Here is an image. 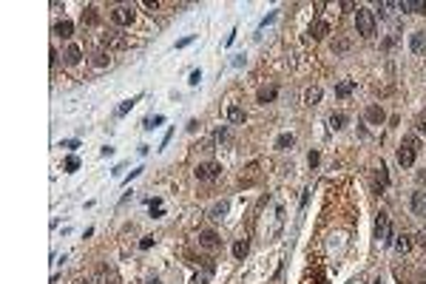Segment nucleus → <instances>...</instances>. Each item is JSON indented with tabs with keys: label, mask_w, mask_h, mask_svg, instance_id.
Masks as SVG:
<instances>
[{
	"label": "nucleus",
	"mask_w": 426,
	"mask_h": 284,
	"mask_svg": "<svg viewBox=\"0 0 426 284\" xmlns=\"http://www.w3.org/2000/svg\"><path fill=\"white\" fill-rule=\"evenodd\" d=\"M355 29L361 37H375V32H378V26H375V14L369 9H358L355 11Z\"/></svg>",
	"instance_id": "f257e3e1"
},
{
	"label": "nucleus",
	"mask_w": 426,
	"mask_h": 284,
	"mask_svg": "<svg viewBox=\"0 0 426 284\" xmlns=\"http://www.w3.org/2000/svg\"><path fill=\"white\" fill-rule=\"evenodd\" d=\"M415 157H418V136H403L401 148H398V162L403 168H409L415 162Z\"/></svg>",
	"instance_id": "f03ea898"
},
{
	"label": "nucleus",
	"mask_w": 426,
	"mask_h": 284,
	"mask_svg": "<svg viewBox=\"0 0 426 284\" xmlns=\"http://www.w3.org/2000/svg\"><path fill=\"white\" fill-rule=\"evenodd\" d=\"M375 239L381 244H392V225H389V216L387 213H378V222H375Z\"/></svg>",
	"instance_id": "7ed1b4c3"
},
{
	"label": "nucleus",
	"mask_w": 426,
	"mask_h": 284,
	"mask_svg": "<svg viewBox=\"0 0 426 284\" xmlns=\"http://www.w3.org/2000/svg\"><path fill=\"white\" fill-rule=\"evenodd\" d=\"M134 17H137L134 6H116V9L111 11V20H114L116 26H131V23H134Z\"/></svg>",
	"instance_id": "20e7f679"
},
{
	"label": "nucleus",
	"mask_w": 426,
	"mask_h": 284,
	"mask_svg": "<svg viewBox=\"0 0 426 284\" xmlns=\"http://www.w3.org/2000/svg\"><path fill=\"white\" fill-rule=\"evenodd\" d=\"M194 173H196V179H205V182L216 179V176L222 173V165H216V162H199Z\"/></svg>",
	"instance_id": "39448f33"
},
{
	"label": "nucleus",
	"mask_w": 426,
	"mask_h": 284,
	"mask_svg": "<svg viewBox=\"0 0 426 284\" xmlns=\"http://www.w3.org/2000/svg\"><path fill=\"white\" fill-rule=\"evenodd\" d=\"M199 244H202L205 250H216L222 242H219V236H216L213 230H202V233H199Z\"/></svg>",
	"instance_id": "423d86ee"
},
{
	"label": "nucleus",
	"mask_w": 426,
	"mask_h": 284,
	"mask_svg": "<svg viewBox=\"0 0 426 284\" xmlns=\"http://www.w3.org/2000/svg\"><path fill=\"white\" fill-rule=\"evenodd\" d=\"M409 207H412L415 216H426V193H412V199H409Z\"/></svg>",
	"instance_id": "0eeeda50"
},
{
	"label": "nucleus",
	"mask_w": 426,
	"mask_h": 284,
	"mask_svg": "<svg viewBox=\"0 0 426 284\" xmlns=\"http://www.w3.org/2000/svg\"><path fill=\"white\" fill-rule=\"evenodd\" d=\"M398 9H401V11H412V14H424L426 3H424V0H401V3H398Z\"/></svg>",
	"instance_id": "6e6552de"
},
{
	"label": "nucleus",
	"mask_w": 426,
	"mask_h": 284,
	"mask_svg": "<svg viewBox=\"0 0 426 284\" xmlns=\"http://www.w3.org/2000/svg\"><path fill=\"white\" fill-rule=\"evenodd\" d=\"M330 34V23H324V20H315L310 26V37L312 40H321V37H327Z\"/></svg>",
	"instance_id": "1a4fd4ad"
},
{
	"label": "nucleus",
	"mask_w": 426,
	"mask_h": 284,
	"mask_svg": "<svg viewBox=\"0 0 426 284\" xmlns=\"http://www.w3.org/2000/svg\"><path fill=\"white\" fill-rule=\"evenodd\" d=\"M63 57H66V63H69V66H77V63H80V60H82V51H80V45H74V43H71L69 48H66V54H63Z\"/></svg>",
	"instance_id": "9d476101"
},
{
	"label": "nucleus",
	"mask_w": 426,
	"mask_h": 284,
	"mask_svg": "<svg viewBox=\"0 0 426 284\" xmlns=\"http://www.w3.org/2000/svg\"><path fill=\"white\" fill-rule=\"evenodd\" d=\"M71 32H74V23H71V20H60L57 26H54V34H57V37H63V40H69Z\"/></svg>",
	"instance_id": "9b49d317"
},
{
	"label": "nucleus",
	"mask_w": 426,
	"mask_h": 284,
	"mask_svg": "<svg viewBox=\"0 0 426 284\" xmlns=\"http://www.w3.org/2000/svg\"><path fill=\"white\" fill-rule=\"evenodd\" d=\"M412 51L415 54H424V48H426V32H415L412 34Z\"/></svg>",
	"instance_id": "f8f14e48"
},
{
	"label": "nucleus",
	"mask_w": 426,
	"mask_h": 284,
	"mask_svg": "<svg viewBox=\"0 0 426 284\" xmlns=\"http://www.w3.org/2000/svg\"><path fill=\"white\" fill-rule=\"evenodd\" d=\"M367 120L372 125H381V122H384V108H381V105H369V108H367Z\"/></svg>",
	"instance_id": "ddd939ff"
},
{
	"label": "nucleus",
	"mask_w": 426,
	"mask_h": 284,
	"mask_svg": "<svg viewBox=\"0 0 426 284\" xmlns=\"http://www.w3.org/2000/svg\"><path fill=\"white\" fill-rule=\"evenodd\" d=\"M213 270H216V264H213V261H207V264H205V273H196L194 284H207V282H210V276H213Z\"/></svg>",
	"instance_id": "4468645a"
},
{
	"label": "nucleus",
	"mask_w": 426,
	"mask_h": 284,
	"mask_svg": "<svg viewBox=\"0 0 426 284\" xmlns=\"http://www.w3.org/2000/svg\"><path fill=\"white\" fill-rule=\"evenodd\" d=\"M276 94H278V88H273V85H270V88H259V94H256V100H259L262 105H265V102H273V100H276Z\"/></svg>",
	"instance_id": "2eb2a0df"
},
{
	"label": "nucleus",
	"mask_w": 426,
	"mask_h": 284,
	"mask_svg": "<svg viewBox=\"0 0 426 284\" xmlns=\"http://www.w3.org/2000/svg\"><path fill=\"white\" fill-rule=\"evenodd\" d=\"M352 91H355V82H352V80H344V82L335 85V97H349Z\"/></svg>",
	"instance_id": "dca6fc26"
},
{
	"label": "nucleus",
	"mask_w": 426,
	"mask_h": 284,
	"mask_svg": "<svg viewBox=\"0 0 426 284\" xmlns=\"http://www.w3.org/2000/svg\"><path fill=\"white\" fill-rule=\"evenodd\" d=\"M228 120H231V122H236V125H242L244 122V108L231 105V108H228Z\"/></svg>",
	"instance_id": "f3484780"
},
{
	"label": "nucleus",
	"mask_w": 426,
	"mask_h": 284,
	"mask_svg": "<svg viewBox=\"0 0 426 284\" xmlns=\"http://www.w3.org/2000/svg\"><path fill=\"white\" fill-rule=\"evenodd\" d=\"M247 250H250V242H247V239H239V242L233 244V256H236V259H244Z\"/></svg>",
	"instance_id": "a211bd4d"
},
{
	"label": "nucleus",
	"mask_w": 426,
	"mask_h": 284,
	"mask_svg": "<svg viewBox=\"0 0 426 284\" xmlns=\"http://www.w3.org/2000/svg\"><path fill=\"white\" fill-rule=\"evenodd\" d=\"M347 120H349V117H347V114H341V111L333 114V117H330V128H333V131H341V128L347 125Z\"/></svg>",
	"instance_id": "6ab92c4d"
},
{
	"label": "nucleus",
	"mask_w": 426,
	"mask_h": 284,
	"mask_svg": "<svg viewBox=\"0 0 426 284\" xmlns=\"http://www.w3.org/2000/svg\"><path fill=\"white\" fill-rule=\"evenodd\" d=\"M293 142H296V136H293V134H281L276 139V148H278V151H287V148H293Z\"/></svg>",
	"instance_id": "aec40b11"
},
{
	"label": "nucleus",
	"mask_w": 426,
	"mask_h": 284,
	"mask_svg": "<svg viewBox=\"0 0 426 284\" xmlns=\"http://www.w3.org/2000/svg\"><path fill=\"white\" fill-rule=\"evenodd\" d=\"M318 100H321V88H307L304 91V102H307V105H315Z\"/></svg>",
	"instance_id": "412c9836"
},
{
	"label": "nucleus",
	"mask_w": 426,
	"mask_h": 284,
	"mask_svg": "<svg viewBox=\"0 0 426 284\" xmlns=\"http://www.w3.org/2000/svg\"><path fill=\"white\" fill-rule=\"evenodd\" d=\"M105 43L114 48H125V37H119V32H111V37H105Z\"/></svg>",
	"instance_id": "4be33fe9"
},
{
	"label": "nucleus",
	"mask_w": 426,
	"mask_h": 284,
	"mask_svg": "<svg viewBox=\"0 0 426 284\" xmlns=\"http://www.w3.org/2000/svg\"><path fill=\"white\" fill-rule=\"evenodd\" d=\"M228 207H231L228 202H216L213 207H210V216H213V219H222V216L228 213Z\"/></svg>",
	"instance_id": "5701e85b"
},
{
	"label": "nucleus",
	"mask_w": 426,
	"mask_h": 284,
	"mask_svg": "<svg viewBox=\"0 0 426 284\" xmlns=\"http://www.w3.org/2000/svg\"><path fill=\"white\" fill-rule=\"evenodd\" d=\"M409 247H412V239L406 236V233H403V236H398V242H395V250H398V253H406Z\"/></svg>",
	"instance_id": "b1692460"
},
{
	"label": "nucleus",
	"mask_w": 426,
	"mask_h": 284,
	"mask_svg": "<svg viewBox=\"0 0 426 284\" xmlns=\"http://www.w3.org/2000/svg\"><path fill=\"white\" fill-rule=\"evenodd\" d=\"M97 20H100V17H97V9H94V6H88V9L82 11V23H85V26H94Z\"/></svg>",
	"instance_id": "393cba45"
},
{
	"label": "nucleus",
	"mask_w": 426,
	"mask_h": 284,
	"mask_svg": "<svg viewBox=\"0 0 426 284\" xmlns=\"http://www.w3.org/2000/svg\"><path fill=\"white\" fill-rule=\"evenodd\" d=\"M137 100H139V97H134V100H125L122 105H119V108H116V117H125V114L131 111L134 105H137Z\"/></svg>",
	"instance_id": "a878e982"
},
{
	"label": "nucleus",
	"mask_w": 426,
	"mask_h": 284,
	"mask_svg": "<svg viewBox=\"0 0 426 284\" xmlns=\"http://www.w3.org/2000/svg\"><path fill=\"white\" fill-rule=\"evenodd\" d=\"M375 179H378V185H381V188H387V185H389V173H387V168H384V165L378 168V173H375Z\"/></svg>",
	"instance_id": "bb28decb"
},
{
	"label": "nucleus",
	"mask_w": 426,
	"mask_h": 284,
	"mask_svg": "<svg viewBox=\"0 0 426 284\" xmlns=\"http://www.w3.org/2000/svg\"><path fill=\"white\" fill-rule=\"evenodd\" d=\"M162 120H165V117H148V120L142 122V128H145V131H154L156 125H162Z\"/></svg>",
	"instance_id": "cd10ccee"
},
{
	"label": "nucleus",
	"mask_w": 426,
	"mask_h": 284,
	"mask_svg": "<svg viewBox=\"0 0 426 284\" xmlns=\"http://www.w3.org/2000/svg\"><path fill=\"white\" fill-rule=\"evenodd\" d=\"M395 6H398V3H387V0H384V3H378V11H381V17H389V14H392V9H395Z\"/></svg>",
	"instance_id": "c85d7f7f"
},
{
	"label": "nucleus",
	"mask_w": 426,
	"mask_h": 284,
	"mask_svg": "<svg viewBox=\"0 0 426 284\" xmlns=\"http://www.w3.org/2000/svg\"><path fill=\"white\" fill-rule=\"evenodd\" d=\"M94 66H97V68H105V66H108V54H105V51L94 54Z\"/></svg>",
	"instance_id": "c756f323"
},
{
	"label": "nucleus",
	"mask_w": 426,
	"mask_h": 284,
	"mask_svg": "<svg viewBox=\"0 0 426 284\" xmlns=\"http://www.w3.org/2000/svg\"><path fill=\"white\" fill-rule=\"evenodd\" d=\"M415 128H418L421 134H426V114H418V120H415Z\"/></svg>",
	"instance_id": "7c9ffc66"
},
{
	"label": "nucleus",
	"mask_w": 426,
	"mask_h": 284,
	"mask_svg": "<svg viewBox=\"0 0 426 284\" xmlns=\"http://www.w3.org/2000/svg\"><path fill=\"white\" fill-rule=\"evenodd\" d=\"M77 168H80V159H77V157L66 159V170H69V173H71V170H77Z\"/></svg>",
	"instance_id": "2f4dec72"
},
{
	"label": "nucleus",
	"mask_w": 426,
	"mask_h": 284,
	"mask_svg": "<svg viewBox=\"0 0 426 284\" xmlns=\"http://www.w3.org/2000/svg\"><path fill=\"white\" fill-rule=\"evenodd\" d=\"M199 80H202V71H194V74H191V80H188V82H191V85H199Z\"/></svg>",
	"instance_id": "473e14b6"
},
{
	"label": "nucleus",
	"mask_w": 426,
	"mask_h": 284,
	"mask_svg": "<svg viewBox=\"0 0 426 284\" xmlns=\"http://www.w3.org/2000/svg\"><path fill=\"white\" fill-rule=\"evenodd\" d=\"M318 159H321V157H318V154H315V151H312L310 157H307V162H310V168H315V165H318Z\"/></svg>",
	"instance_id": "72a5a7b5"
},
{
	"label": "nucleus",
	"mask_w": 426,
	"mask_h": 284,
	"mask_svg": "<svg viewBox=\"0 0 426 284\" xmlns=\"http://www.w3.org/2000/svg\"><path fill=\"white\" fill-rule=\"evenodd\" d=\"M151 244H154V236H145L142 242H139V247H142V250H145V247H151Z\"/></svg>",
	"instance_id": "f704fd0d"
},
{
	"label": "nucleus",
	"mask_w": 426,
	"mask_h": 284,
	"mask_svg": "<svg viewBox=\"0 0 426 284\" xmlns=\"http://www.w3.org/2000/svg\"><path fill=\"white\" fill-rule=\"evenodd\" d=\"M77 145H80L77 139H66V142H60V148H77Z\"/></svg>",
	"instance_id": "c9c22d12"
},
{
	"label": "nucleus",
	"mask_w": 426,
	"mask_h": 284,
	"mask_svg": "<svg viewBox=\"0 0 426 284\" xmlns=\"http://www.w3.org/2000/svg\"><path fill=\"white\" fill-rule=\"evenodd\" d=\"M418 182H421V185H426V168L421 170V173H418Z\"/></svg>",
	"instance_id": "e433bc0d"
},
{
	"label": "nucleus",
	"mask_w": 426,
	"mask_h": 284,
	"mask_svg": "<svg viewBox=\"0 0 426 284\" xmlns=\"http://www.w3.org/2000/svg\"><path fill=\"white\" fill-rule=\"evenodd\" d=\"M375 284H381V279H378V282H375Z\"/></svg>",
	"instance_id": "4c0bfd02"
}]
</instances>
